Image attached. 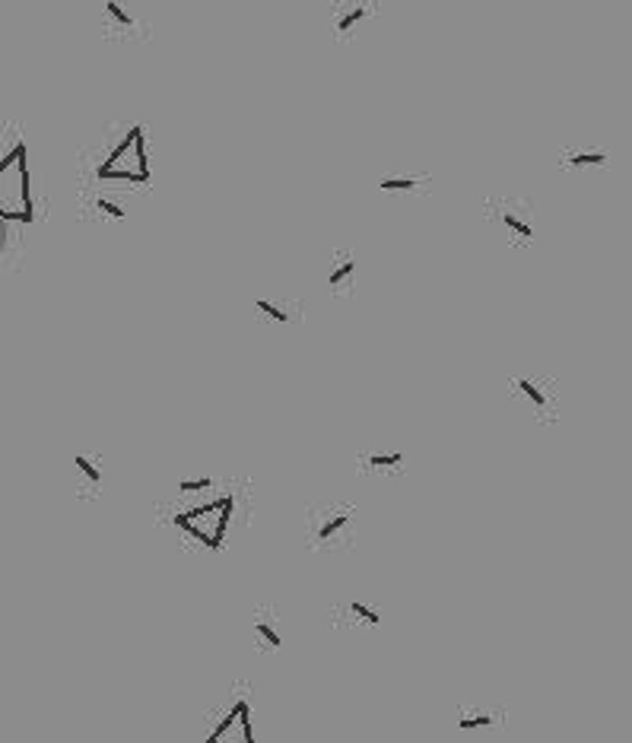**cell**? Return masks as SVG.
<instances>
[{"label": "cell", "mask_w": 632, "mask_h": 743, "mask_svg": "<svg viewBox=\"0 0 632 743\" xmlns=\"http://www.w3.org/2000/svg\"><path fill=\"white\" fill-rule=\"evenodd\" d=\"M357 505L350 503H318L305 512V547L318 553L350 547Z\"/></svg>", "instance_id": "6da1fadb"}, {"label": "cell", "mask_w": 632, "mask_h": 743, "mask_svg": "<svg viewBox=\"0 0 632 743\" xmlns=\"http://www.w3.org/2000/svg\"><path fill=\"white\" fill-rule=\"evenodd\" d=\"M203 743H255V724H251V696L245 686L229 690L222 709L216 711L213 728Z\"/></svg>", "instance_id": "7a4b0ae2"}, {"label": "cell", "mask_w": 632, "mask_h": 743, "mask_svg": "<svg viewBox=\"0 0 632 743\" xmlns=\"http://www.w3.org/2000/svg\"><path fill=\"white\" fill-rule=\"evenodd\" d=\"M229 512H232V499L222 495V499H213L210 505H201V509L188 512V515H176V528L203 521L201 528L191 530V537H194L197 543H203L207 549H222L226 528H229Z\"/></svg>", "instance_id": "3957f363"}, {"label": "cell", "mask_w": 632, "mask_h": 743, "mask_svg": "<svg viewBox=\"0 0 632 743\" xmlns=\"http://www.w3.org/2000/svg\"><path fill=\"white\" fill-rule=\"evenodd\" d=\"M511 388H515L521 397H525L528 410H531V413L537 416L540 422H556V416H559V397L553 394V391L546 388L540 378L519 376L515 382H511Z\"/></svg>", "instance_id": "277c9868"}, {"label": "cell", "mask_w": 632, "mask_h": 743, "mask_svg": "<svg viewBox=\"0 0 632 743\" xmlns=\"http://www.w3.org/2000/svg\"><path fill=\"white\" fill-rule=\"evenodd\" d=\"M251 639L255 648L261 651H280L283 648V630H280V610L274 603H261L251 613Z\"/></svg>", "instance_id": "5b68a950"}, {"label": "cell", "mask_w": 632, "mask_h": 743, "mask_svg": "<svg viewBox=\"0 0 632 743\" xmlns=\"http://www.w3.org/2000/svg\"><path fill=\"white\" fill-rule=\"evenodd\" d=\"M502 721H505V709L486 705V702H467L455 711L457 730H465V734H483V730L499 728Z\"/></svg>", "instance_id": "8992f818"}, {"label": "cell", "mask_w": 632, "mask_h": 743, "mask_svg": "<svg viewBox=\"0 0 632 743\" xmlns=\"http://www.w3.org/2000/svg\"><path fill=\"white\" fill-rule=\"evenodd\" d=\"M372 14L369 0H337L334 4V35L350 39L357 32V26Z\"/></svg>", "instance_id": "52a82bcc"}, {"label": "cell", "mask_w": 632, "mask_h": 743, "mask_svg": "<svg viewBox=\"0 0 632 743\" xmlns=\"http://www.w3.org/2000/svg\"><path fill=\"white\" fill-rule=\"evenodd\" d=\"M499 222H502L505 232H511V239L515 241H531L534 239V226L531 220H528V210L521 207V204L515 201H505L499 204Z\"/></svg>", "instance_id": "ba28073f"}, {"label": "cell", "mask_w": 632, "mask_h": 743, "mask_svg": "<svg viewBox=\"0 0 632 743\" xmlns=\"http://www.w3.org/2000/svg\"><path fill=\"white\" fill-rule=\"evenodd\" d=\"M337 616L347 620L350 626H357V630H378V626H382V613H378L375 603L357 601V597L347 601V603H340V607H337Z\"/></svg>", "instance_id": "9c48e42d"}, {"label": "cell", "mask_w": 632, "mask_h": 743, "mask_svg": "<svg viewBox=\"0 0 632 743\" xmlns=\"http://www.w3.org/2000/svg\"><path fill=\"white\" fill-rule=\"evenodd\" d=\"M74 470H77V493L80 495H99L102 483H105V474H102L99 461L89 455H77L74 458Z\"/></svg>", "instance_id": "30bf717a"}, {"label": "cell", "mask_w": 632, "mask_h": 743, "mask_svg": "<svg viewBox=\"0 0 632 743\" xmlns=\"http://www.w3.org/2000/svg\"><path fill=\"white\" fill-rule=\"evenodd\" d=\"M353 276H357V261H353L350 251H340V255L334 258V264H330V274H328L330 293H337V295L350 293Z\"/></svg>", "instance_id": "8fae6325"}, {"label": "cell", "mask_w": 632, "mask_h": 743, "mask_svg": "<svg viewBox=\"0 0 632 743\" xmlns=\"http://www.w3.org/2000/svg\"><path fill=\"white\" fill-rule=\"evenodd\" d=\"M404 467V451H369V455H359V470L366 474H388V470H401Z\"/></svg>", "instance_id": "7c38bea8"}, {"label": "cell", "mask_w": 632, "mask_h": 743, "mask_svg": "<svg viewBox=\"0 0 632 743\" xmlns=\"http://www.w3.org/2000/svg\"><path fill=\"white\" fill-rule=\"evenodd\" d=\"M137 29V16L124 7L122 0H105V32L131 35Z\"/></svg>", "instance_id": "4fadbf2b"}, {"label": "cell", "mask_w": 632, "mask_h": 743, "mask_svg": "<svg viewBox=\"0 0 632 743\" xmlns=\"http://www.w3.org/2000/svg\"><path fill=\"white\" fill-rule=\"evenodd\" d=\"M559 166L565 168H591V166H607L604 150H572V153L559 156Z\"/></svg>", "instance_id": "5bb4252c"}, {"label": "cell", "mask_w": 632, "mask_h": 743, "mask_svg": "<svg viewBox=\"0 0 632 743\" xmlns=\"http://www.w3.org/2000/svg\"><path fill=\"white\" fill-rule=\"evenodd\" d=\"M255 312H261V315H267L270 322L276 324H290V305L280 299H257L255 302Z\"/></svg>", "instance_id": "9a60e30c"}, {"label": "cell", "mask_w": 632, "mask_h": 743, "mask_svg": "<svg viewBox=\"0 0 632 743\" xmlns=\"http://www.w3.org/2000/svg\"><path fill=\"white\" fill-rule=\"evenodd\" d=\"M423 181L426 178H420V175H411V178H407V175H391V178L378 181V188L382 191H413L417 185H423Z\"/></svg>", "instance_id": "2e32d148"}, {"label": "cell", "mask_w": 632, "mask_h": 743, "mask_svg": "<svg viewBox=\"0 0 632 743\" xmlns=\"http://www.w3.org/2000/svg\"><path fill=\"white\" fill-rule=\"evenodd\" d=\"M178 489L188 495L194 493H207V489H213V476H197V480H182L178 483Z\"/></svg>", "instance_id": "e0dca14e"}, {"label": "cell", "mask_w": 632, "mask_h": 743, "mask_svg": "<svg viewBox=\"0 0 632 743\" xmlns=\"http://www.w3.org/2000/svg\"><path fill=\"white\" fill-rule=\"evenodd\" d=\"M20 159H26V143L16 140V147L10 150L4 159H0V172H4V168H10V166H20Z\"/></svg>", "instance_id": "ac0fdd59"}, {"label": "cell", "mask_w": 632, "mask_h": 743, "mask_svg": "<svg viewBox=\"0 0 632 743\" xmlns=\"http://www.w3.org/2000/svg\"><path fill=\"white\" fill-rule=\"evenodd\" d=\"M99 210H105V213L114 216V220H122V216H124L122 207H114V204H108V201H99Z\"/></svg>", "instance_id": "d6986e66"}]
</instances>
